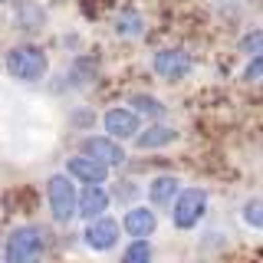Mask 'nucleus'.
I'll return each instance as SVG.
<instances>
[{"label": "nucleus", "instance_id": "obj_1", "mask_svg": "<svg viewBox=\"0 0 263 263\" xmlns=\"http://www.w3.org/2000/svg\"><path fill=\"white\" fill-rule=\"evenodd\" d=\"M7 72L20 82H36L46 76V53L33 43H23V46H13L7 53Z\"/></svg>", "mask_w": 263, "mask_h": 263}, {"label": "nucleus", "instance_id": "obj_2", "mask_svg": "<svg viewBox=\"0 0 263 263\" xmlns=\"http://www.w3.org/2000/svg\"><path fill=\"white\" fill-rule=\"evenodd\" d=\"M7 263H33L43 257V230L40 227H16L10 237H7L4 247Z\"/></svg>", "mask_w": 263, "mask_h": 263}, {"label": "nucleus", "instance_id": "obj_3", "mask_svg": "<svg viewBox=\"0 0 263 263\" xmlns=\"http://www.w3.org/2000/svg\"><path fill=\"white\" fill-rule=\"evenodd\" d=\"M46 201L56 224H66L76 217V184L69 181V175H53L46 181Z\"/></svg>", "mask_w": 263, "mask_h": 263}, {"label": "nucleus", "instance_id": "obj_4", "mask_svg": "<svg viewBox=\"0 0 263 263\" xmlns=\"http://www.w3.org/2000/svg\"><path fill=\"white\" fill-rule=\"evenodd\" d=\"M208 211V194L201 187H184V191L175 194V211H171V220H175L178 230H191L197 220Z\"/></svg>", "mask_w": 263, "mask_h": 263}, {"label": "nucleus", "instance_id": "obj_5", "mask_svg": "<svg viewBox=\"0 0 263 263\" xmlns=\"http://www.w3.org/2000/svg\"><path fill=\"white\" fill-rule=\"evenodd\" d=\"M119 230L122 224L115 217H109V214H99V217H89L86 224V243L92 247V250H112L115 243H119Z\"/></svg>", "mask_w": 263, "mask_h": 263}, {"label": "nucleus", "instance_id": "obj_6", "mask_svg": "<svg viewBox=\"0 0 263 263\" xmlns=\"http://www.w3.org/2000/svg\"><path fill=\"white\" fill-rule=\"evenodd\" d=\"M82 152L92 155V158H99L102 164H109V168H115V164L125 161V148H122L119 138H112V135H92V138H86V142H82Z\"/></svg>", "mask_w": 263, "mask_h": 263}, {"label": "nucleus", "instance_id": "obj_7", "mask_svg": "<svg viewBox=\"0 0 263 263\" xmlns=\"http://www.w3.org/2000/svg\"><path fill=\"white\" fill-rule=\"evenodd\" d=\"M66 171H69V178H79L82 184H102L105 178H109V164H102L99 158L92 155H76V158H69L66 164Z\"/></svg>", "mask_w": 263, "mask_h": 263}, {"label": "nucleus", "instance_id": "obj_8", "mask_svg": "<svg viewBox=\"0 0 263 263\" xmlns=\"http://www.w3.org/2000/svg\"><path fill=\"white\" fill-rule=\"evenodd\" d=\"M152 66L161 79H181L184 72H191V56L184 49H161V53H155Z\"/></svg>", "mask_w": 263, "mask_h": 263}, {"label": "nucleus", "instance_id": "obj_9", "mask_svg": "<svg viewBox=\"0 0 263 263\" xmlns=\"http://www.w3.org/2000/svg\"><path fill=\"white\" fill-rule=\"evenodd\" d=\"M112 204L109 191H105L102 184H86L82 187V194H76V214L79 217H99V214H105Z\"/></svg>", "mask_w": 263, "mask_h": 263}, {"label": "nucleus", "instance_id": "obj_10", "mask_svg": "<svg viewBox=\"0 0 263 263\" xmlns=\"http://www.w3.org/2000/svg\"><path fill=\"white\" fill-rule=\"evenodd\" d=\"M102 128L112 138H132L138 132V112L132 109H109L102 115Z\"/></svg>", "mask_w": 263, "mask_h": 263}, {"label": "nucleus", "instance_id": "obj_11", "mask_svg": "<svg viewBox=\"0 0 263 263\" xmlns=\"http://www.w3.org/2000/svg\"><path fill=\"white\" fill-rule=\"evenodd\" d=\"M122 227L128 230V237H152L155 227H158V217H155L152 208H132V211H125Z\"/></svg>", "mask_w": 263, "mask_h": 263}, {"label": "nucleus", "instance_id": "obj_12", "mask_svg": "<svg viewBox=\"0 0 263 263\" xmlns=\"http://www.w3.org/2000/svg\"><path fill=\"white\" fill-rule=\"evenodd\" d=\"M135 135H138V138H135V145H138V148H145V152H152V148H164V145H171V142L178 138V132L171 128V125H158V122H155V125H148L145 132L138 128Z\"/></svg>", "mask_w": 263, "mask_h": 263}, {"label": "nucleus", "instance_id": "obj_13", "mask_svg": "<svg viewBox=\"0 0 263 263\" xmlns=\"http://www.w3.org/2000/svg\"><path fill=\"white\" fill-rule=\"evenodd\" d=\"M178 178H171V175H161V178H155L152 181V187H148V197H152L158 208H164V204H171L175 201V194H178Z\"/></svg>", "mask_w": 263, "mask_h": 263}, {"label": "nucleus", "instance_id": "obj_14", "mask_svg": "<svg viewBox=\"0 0 263 263\" xmlns=\"http://www.w3.org/2000/svg\"><path fill=\"white\" fill-rule=\"evenodd\" d=\"M128 105H132V112H145V115H164V105L158 102L155 96H145V92H132L128 96Z\"/></svg>", "mask_w": 263, "mask_h": 263}, {"label": "nucleus", "instance_id": "obj_15", "mask_svg": "<svg viewBox=\"0 0 263 263\" xmlns=\"http://www.w3.org/2000/svg\"><path fill=\"white\" fill-rule=\"evenodd\" d=\"M92 76H96V60L82 56V60L72 63V69H69V82H72V86H89Z\"/></svg>", "mask_w": 263, "mask_h": 263}, {"label": "nucleus", "instance_id": "obj_16", "mask_svg": "<svg viewBox=\"0 0 263 263\" xmlns=\"http://www.w3.org/2000/svg\"><path fill=\"white\" fill-rule=\"evenodd\" d=\"M152 260V243H148V237H135L132 247L125 250V263H148Z\"/></svg>", "mask_w": 263, "mask_h": 263}, {"label": "nucleus", "instance_id": "obj_17", "mask_svg": "<svg viewBox=\"0 0 263 263\" xmlns=\"http://www.w3.org/2000/svg\"><path fill=\"white\" fill-rule=\"evenodd\" d=\"M119 36H132V40H135V36H142V16H138V13H122L119 16Z\"/></svg>", "mask_w": 263, "mask_h": 263}, {"label": "nucleus", "instance_id": "obj_18", "mask_svg": "<svg viewBox=\"0 0 263 263\" xmlns=\"http://www.w3.org/2000/svg\"><path fill=\"white\" fill-rule=\"evenodd\" d=\"M240 46H243V53H247V56H260V53H263V33H260V30L247 33Z\"/></svg>", "mask_w": 263, "mask_h": 263}, {"label": "nucleus", "instance_id": "obj_19", "mask_svg": "<svg viewBox=\"0 0 263 263\" xmlns=\"http://www.w3.org/2000/svg\"><path fill=\"white\" fill-rule=\"evenodd\" d=\"M243 217H247V224H250V227H263V204L260 201H250V204H247V211H243Z\"/></svg>", "mask_w": 263, "mask_h": 263}, {"label": "nucleus", "instance_id": "obj_20", "mask_svg": "<svg viewBox=\"0 0 263 263\" xmlns=\"http://www.w3.org/2000/svg\"><path fill=\"white\" fill-rule=\"evenodd\" d=\"M263 76V60L260 56H250V66H247V82H260Z\"/></svg>", "mask_w": 263, "mask_h": 263}, {"label": "nucleus", "instance_id": "obj_21", "mask_svg": "<svg viewBox=\"0 0 263 263\" xmlns=\"http://www.w3.org/2000/svg\"><path fill=\"white\" fill-rule=\"evenodd\" d=\"M0 4H4V0H0Z\"/></svg>", "mask_w": 263, "mask_h": 263}]
</instances>
